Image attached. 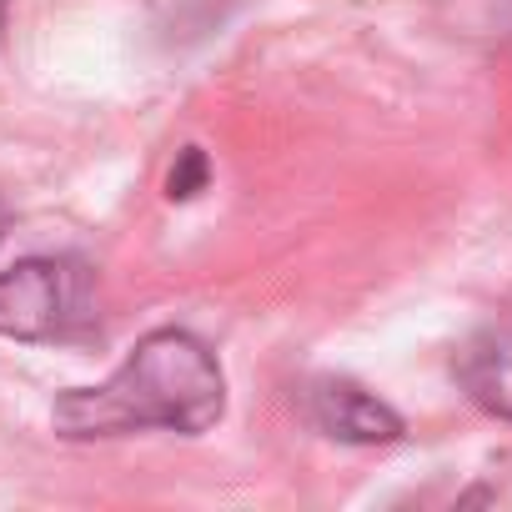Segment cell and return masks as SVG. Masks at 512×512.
Segmentation results:
<instances>
[{"instance_id":"obj_1","label":"cell","mask_w":512,"mask_h":512,"mask_svg":"<svg viewBox=\"0 0 512 512\" xmlns=\"http://www.w3.org/2000/svg\"><path fill=\"white\" fill-rule=\"evenodd\" d=\"M226 407V377L211 347L181 327H161L131 347V357L101 387H71L56 397L61 437H121V432H206Z\"/></svg>"},{"instance_id":"obj_2","label":"cell","mask_w":512,"mask_h":512,"mask_svg":"<svg viewBox=\"0 0 512 512\" xmlns=\"http://www.w3.org/2000/svg\"><path fill=\"white\" fill-rule=\"evenodd\" d=\"M91 272L71 256H26L0 272V337L66 342L91 322Z\"/></svg>"},{"instance_id":"obj_3","label":"cell","mask_w":512,"mask_h":512,"mask_svg":"<svg viewBox=\"0 0 512 512\" xmlns=\"http://www.w3.org/2000/svg\"><path fill=\"white\" fill-rule=\"evenodd\" d=\"M307 412L312 422L337 437V442H357V447H377V442H397L402 437V417L372 397L367 387L357 382H342V377H322L312 392H307Z\"/></svg>"},{"instance_id":"obj_4","label":"cell","mask_w":512,"mask_h":512,"mask_svg":"<svg viewBox=\"0 0 512 512\" xmlns=\"http://www.w3.org/2000/svg\"><path fill=\"white\" fill-rule=\"evenodd\" d=\"M457 377H462L467 397L482 412L512 422V332L487 337V342H472L462 352V362H457Z\"/></svg>"},{"instance_id":"obj_5","label":"cell","mask_w":512,"mask_h":512,"mask_svg":"<svg viewBox=\"0 0 512 512\" xmlns=\"http://www.w3.org/2000/svg\"><path fill=\"white\" fill-rule=\"evenodd\" d=\"M201 186H206V156H201L196 146H186L181 161H176L171 176H166V196H171V201H186V196H196Z\"/></svg>"},{"instance_id":"obj_6","label":"cell","mask_w":512,"mask_h":512,"mask_svg":"<svg viewBox=\"0 0 512 512\" xmlns=\"http://www.w3.org/2000/svg\"><path fill=\"white\" fill-rule=\"evenodd\" d=\"M0 231H6V206H0Z\"/></svg>"},{"instance_id":"obj_7","label":"cell","mask_w":512,"mask_h":512,"mask_svg":"<svg viewBox=\"0 0 512 512\" xmlns=\"http://www.w3.org/2000/svg\"><path fill=\"white\" fill-rule=\"evenodd\" d=\"M0 11H6V6H0Z\"/></svg>"}]
</instances>
